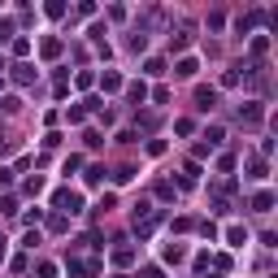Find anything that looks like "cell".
<instances>
[{"instance_id": "1", "label": "cell", "mask_w": 278, "mask_h": 278, "mask_svg": "<svg viewBox=\"0 0 278 278\" xmlns=\"http://www.w3.org/2000/svg\"><path fill=\"white\" fill-rule=\"evenodd\" d=\"M78 204H83L78 192H57V209H61V213H78Z\"/></svg>"}, {"instance_id": "2", "label": "cell", "mask_w": 278, "mask_h": 278, "mask_svg": "<svg viewBox=\"0 0 278 278\" xmlns=\"http://www.w3.org/2000/svg\"><path fill=\"white\" fill-rule=\"evenodd\" d=\"M35 74H39V70H35V65H13V83H22V87L31 83Z\"/></svg>"}, {"instance_id": "3", "label": "cell", "mask_w": 278, "mask_h": 278, "mask_svg": "<svg viewBox=\"0 0 278 278\" xmlns=\"http://www.w3.org/2000/svg\"><path fill=\"white\" fill-rule=\"evenodd\" d=\"M196 70H200V61H196V57H182V61H178V78H192Z\"/></svg>"}, {"instance_id": "4", "label": "cell", "mask_w": 278, "mask_h": 278, "mask_svg": "<svg viewBox=\"0 0 278 278\" xmlns=\"http://www.w3.org/2000/svg\"><path fill=\"white\" fill-rule=\"evenodd\" d=\"M100 87H105V91H118V87H122V78L113 74V70H105V74H100Z\"/></svg>"}, {"instance_id": "5", "label": "cell", "mask_w": 278, "mask_h": 278, "mask_svg": "<svg viewBox=\"0 0 278 278\" xmlns=\"http://www.w3.org/2000/svg\"><path fill=\"white\" fill-rule=\"evenodd\" d=\"M126 96H130V100H139V105H144V96H148V87H144V83H130V87H126Z\"/></svg>"}, {"instance_id": "6", "label": "cell", "mask_w": 278, "mask_h": 278, "mask_svg": "<svg viewBox=\"0 0 278 278\" xmlns=\"http://www.w3.org/2000/svg\"><path fill=\"white\" fill-rule=\"evenodd\" d=\"M161 70H165V61H161V57H152V61H144V74H152V78H157Z\"/></svg>"}, {"instance_id": "7", "label": "cell", "mask_w": 278, "mask_h": 278, "mask_svg": "<svg viewBox=\"0 0 278 278\" xmlns=\"http://www.w3.org/2000/svg\"><path fill=\"white\" fill-rule=\"evenodd\" d=\"M226 239H230V244L239 248V244H248V230H239V226H230V230H226Z\"/></svg>"}, {"instance_id": "8", "label": "cell", "mask_w": 278, "mask_h": 278, "mask_svg": "<svg viewBox=\"0 0 278 278\" xmlns=\"http://www.w3.org/2000/svg\"><path fill=\"white\" fill-rule=\"evenodd\" d=\"M252 204H257L261 213H269V209H274V196H269V192H261V196H257V200H252Z\"/></svg>"}, {"instance_id": "9", "label": "cell", "mask_w": 278, "mask_h": 278, "mask_svg": "<svg viewBox=\"0 0 278 278\" xmlns=\"http://www.w3.org/2000/svg\"><path fill=\"white\" fill-rule=\"evenodd\" d=\"M61 53V39H43V57H57Z\"/></svg>"}, {"instance_id": "10", "label": "cell", "mask_w": 278, "mask_h": 278, "mask_svg": "<svg viewBox=\"0 0 278 278\" xmlns=\"http://www.w3.org/2000/svg\"><path fill=\"white\" fill-rule=\"evenodd\" d=\"M9 35H13V26H9V22H0V43L9 39Z\"/></svg>"}, {"instance_id": "11", "label": "cell", "mask_w": 278, "mask_h": 278, "mask_svg": "<svg viewBox=\"0 0 278 278\" xmlns=\"http://www.w3.org/2000/svg\"><path fill=\"white\" fill-rule=\"evenodd\" d=\"M144 278H161V269H157V265H152V269H144Z\"/></svg>"}]
</instances>
